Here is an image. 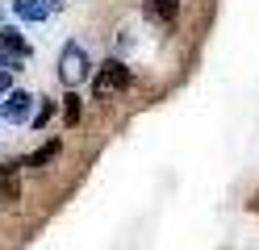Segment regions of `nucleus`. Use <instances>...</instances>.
<instances>
[{
	"label": "nucleus",
	"mask_w": 259,
	"mask_h": 250,
	"mask_svg": "<svg viewBox=\"0 0 259 250\" xmlns=\"http://www.w3.org/2000/svg\"><path fill=\"white\" fill-rule=\"evenodd\" d=\"M0 42H5V50H9V55H17V59H25V55H29V42L21 38L17 29H0Z\"/></svg>",
	"instance_id": "423d86ee"
},
{
	"label": "nucleus",
	"mask_w": 259,
	"mask_h": 250,
	"mask_svg": "<svg viewBox=\"0 0 259 250\" xmlns=\"http://www.w3.org/2000/svg\"><path fill=\"white\" fill-rule=\"evenodd\" d=\"M75 121H79V100L67 96V125H75Z\"/></svg>",
	"instance_id": "9d476101"
},
{
	"label": "nucleus",
	"mask_w": 259,
	"mask_h": 250,
	"mask_svg": "<svg viewBox=\"0 0 259 250\" xmlns=\"http://www.w3.org/2000/svg\"><path fill=\"white\" fill-rule=\"evenodd\" d=\"M51 113H55V105L46 100V105L38 109V117H34V125H38V129H42V125H51Z\"/></svg>",
	"instance_id": "1a4fd4ad"
},
{
	"label": "nucleus",
	"mask_w": 259,
	"mask_h": 250,
	"mask_svg": "<svg viewBox=\"0 0 259 250\" xmlns=\"http://www.w3.org/2000/svg\"><path fill=\"white\" fill-rule=\"evenodd\" d=\"M55 155H59V142L51 138L46 146H38V150H34V155H29V159H21V167H42V163H51Z\"/></svg>",
	"instance_id": "6e6552de"
},
{
	"label": "nucleus",
	"mask_w": 259,
	"mask_h": 250,
	"mask_svg": "<svg viewBox=\"0 0 259 250\" xmlns=\"http://www.w3.org/2000/svg\"><path fill=\"white\" fill-rule=\"evenodd\" d=\"M88 71H92V63H88V55H84V46H79V42H67V46H63V55H59V79L67 83V88H75Z\"/></svg>",
	"instance_id": "f257e3e1"
},
{
	"label": "nucleus",
	"mask_w": 259,
	"mask_h": 250,
	"mask_svg": "<svg viewBox=\"0 0 259 250\" xmlns=\"http://www.w3.org/2000/svg\"><path fill=\"white\" fill-rule=\"evenodd\" d=\"M180 13V0H151L147 5V17H159V21H176Z\"/></svg>",
	"instance_id": "0eeeda50"
},
{
	"label": "nucleus",
	"mask_w": 259,
	"mask_h": 250,
	"mask_svg": "<svg viewBox=\"0 0 259 250\" xmlns=\"http://www.w3.org/2000/svg\"><path fill=\"white\" fill-rule=\"evenodd\" d=\"M59 9V0H17V17H25V21H46Z\"/></svg>",
	"instance_id": "20e7f679"
},
{
	"label": "nucleus",
	"mask_w": 259,
	"mask_h": 250,
	"mask_svg": "<svg viewBox=\"0 0 259 250\" xmlns=\"http://www.w3.org/2000/svg\"><path fill=\"white\" fill-rule=\"evenodd\" d=\"M125 83H130V71H125V63L109 59V63L101 67V75H96V96H109V92L125 88Z\"/></svg>",
	"instance_id": "f03ea898"
},
{
	"label": "nucleus",
	"mask_w": 259,
	"mask_h": 250,
	"mask_svg": "<svg viewBox=\"0 0 259 250\" xmlns=\"http://www.w3.org/2000/svg\"><path fill=\"white\" fill-rule=\"evenodd\" d=\"M9 83H13V75H9V71H0V96L9 92Z\"/></svg>",
	"instance_id": "9b49d317"
},
{
	"label": "nucleus",
	"mask_w": 259,
	"mask_h": 250,
	"mask_svg": "<svg viewBox=\"0 0 259 250\" xmlns=\"http://www.w3.org/2000/svg\"><path fill=\"white\" fill-rule=\"evenodd\" d=\"M13 171H17V163H0V192H5L9 200H17L21 196V183L13 179Z\"/></svg>",
	"instance_id": "39448f33"
},
{
	"label": "nucleus",
	"mask_w": 259,
	"mask_h": 250,
	"mask_svg": "<svg viewBox=\"0 0 259 250\" xmlns=\"http://www.w3.org/2000/svg\"><path fill=\"white\" fill-rule=\"evenodd\" d=\"M29 109H34V96H29V92H9L5 96V117H9V121H29Z\"/></svg>",
	"instance_id": "7ed1b4c3"
}]
</instances>
